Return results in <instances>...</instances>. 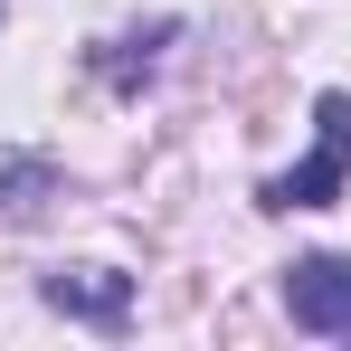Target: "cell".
Here are the masks:
<instances>
[{"label":"cell","mask_w":351,"mask_h":351,"mask_svg":"<svg viewBox=\"0 0 351 351\" xmlns=\"http://www.w3.org/2000/svg\"><path fill=\"white\" fill-rule=\"evenodd\" d=\"M342 180H351V95H313V162L276 171L256 199L266 209H323V199H342Z\"/></svg>","instance_id":"1"},{"label":"cell","mask_w":351,"mask_h":351,"mask_svg":"<svg viewBox=\"0 0 351 351\" xmlns=\"http://www.w3.org/2000/svg\"><path fill=\"white\" fill-rule=\"evenodd\" d=\"M294 332H351V256H304L285 276Z\"/></svg>","instance_id":"2"},{"label":"cell","mask_w":351,"mask_h":351,"mask_svg":"<svg viewBox=\"0 0 351 351\" xmlns=\"http://www.w3.org/2000/svg\"><path fill=\"white\" fill-rule=\"evenodd\" d=\"M48 304L76 313V323H123L133 313V276H114V266H58L48 276Z\"/></svg>","instance_id":"3"},{"label":"cell","mask_w":351,"mask_h":351,"mask_svg":"<svg viewBox=\"0 0 351 351\" xmlns=\"http://www.w3.org/2000/svg\"><path fill=\"white\" fill-rule=\"evenodd\" d=\"M29 190H48V162H10L0 171V209H38Z\"/></svg>","instance_id":"4"}]
</instances>
